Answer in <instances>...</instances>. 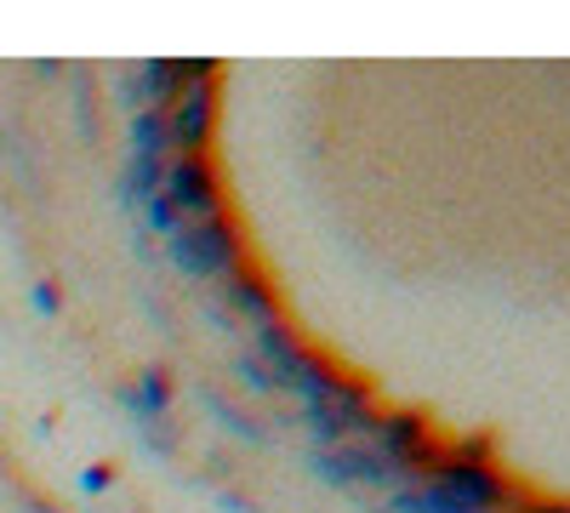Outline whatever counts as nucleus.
I'll return each mask as SVG.
<instances>
[{
  "label": "nucleus",
  "instance_id": "obj_1",
  "mask_svg": "<svg viewBox=\"0 0 570 513\" xmlns=\"http://www.w3.org/2000/svg\"><path fill=\"white\" fill-rule=\"evenodd\" d=\"M166 257L183 279H223L240 268L246 246H240V228L234 217H200V223H177V235L166 240Z\"/></svg>",
  "mask_w": 570,
  "mask_h": 513
},
{
  "label": "nucleus",
  "instance_id": "obj_2",
  "mask_svg": "<svg viewBox=\"0 0 570 513\" xmlns=\"http://www.w3.org/2000/svg\"><path fill=\"white\" fill-rule=\"evenodd\" d=\"M160 200L171 206L177 223L217 217V166L206 155H171L160 177Z\"/></svg>",
  "mask_w": 570,
  "mask_h": 513
},
{
  "label": "nucleus",
  "instance_id": "obj_3",
  "mask_svg": "<svg viewBox=\"0 0 570 513\" xmlns=\"http://www.w3.org/2000/svg\"><path fill=\"white\" fill-rule=\"evenodd\" d=\"M308 468H314V480H325V485H400V480H405L383 451L360 445V440L331 445V451L314 445V451H308Z\"/></svg>",
  "mask_w": 570,
  "mask_h": 513
},
{
  "label": "nucleus",
  "instance_id": "obj_4",
  "mask_svg": "<svg viewBox=\"0 0 570 513\" xmlns=\"http://www.w3.org/2000/svg\"><path fill=\"white\" fill-rule=\"evenodd\" d=\"M303 423H308V434L320 440V451H331V445H348L354 434H376V405H371L365 388L348 383L337 399L303 405Z\"/></svg>",
  "mask_w": 570,
  "mask_h": 513
},
{
  "label": "nucleus",
  "instance_id": "obj_5",
  "mask_svg": "<svg viewBox=\"0 0 570 513\" xmlns=\"http://www.w3.org/2000/svg\"><path fill=\"white\" fill-rule=\"evenodd\" d=\"M212 126H217V86H212V80H188V86L177 91V103L166 109L171 155H206Z\"/></svg>",
  "mask_w": 570,
  "mask_h": 513
},
{
  "label": "nucleus",
  "instance_id": "obj_6",
  "mask_svg": "<svg viewBox=\"0 0 570 513\" xmlns=\"http://www.w3.org/2000/svg\"><path fill=\"white\" fill-rule=\"evenodd\" d=\"M434 480L462 513H497L508 502V485L497 480V468H480V462H434Z\"/></svg>",
  "mask_w": 570,
  "mask_h": 513
},
{
  "label": "nucleus",
  "instance_id": "obj_7",
  "mask_svg": "<svg viewBox=\"0 0 570 513\" xmlns=\"http://www.w3.org/2000/svg\"><path fill=\"white\" fill-rule=\"evenodd\" d=\"M376 451H383L400 474L422 468V462H440V445L428 440V416H416V411L376 416Z\"/></svg>",
  "mask_w": 570,
  "mask_h": 513
},
{
  "label": "nucleus",
  "instance_id": "obj_8",
  "mask_svg": "<svg viewBox=\"0 0 570 513\" xmlns=\"http://www.w3.org/2000/svg\"><path fill=\"white\" fill-rule=\"evenodd\" d=\"M257 359H263V371L274 377V388H292L297 383V371L308 365V348L292 337V325H263L257 332Z\"/></svg>",
  "mask_w": 570,
  "mask_h": 513
},
{
  "label": "nucleus",
  "instance_id": "obj_9",
  "mask_svg": "<svg viewBox=\"0 0 570 513\" xmlns=\"http://www.w3.org/2000/svg\"><path fill=\"white\" fill-rule=\"evenodd\" d=\"M223 292H228V308H240L257 332L263 325H279V308H274V292H268V279H257L252 268H234L223 274Z\"/></svg>",
  "mask_w": 570,
  "mask_h": 513
},
{
  "label": "nucleus",
  "instance_id": "obj_10",
  "mask_svg": "<svg viewBox=\"0 0 570 513\" xmlns=\"http://www.w3.org/2000/svg\"><path fill=\"white\" fill-rule=\"evenodd\" d=\"M171 137H166V109H137L131 115V160H166Z\"/></svg>",
  "mask_w": 570,
  "mask_h": 513
},
{
  "label": "nucleus",
  "instance_id": "obj_11",
  "mask_svg": "<svg viewBox=\"0 0 570 513\" xmlns=\"http://www.w3.org/2000/svg\"><path fill=\"white\" fill-rule=\"evenodd\" d=\"M343 388H348V383H343V377H337V371H331L320 354H308V365L297 371V383H292V394H297L303 405H325V399H337Z\"/></svg>",
  "mask_w": 570,
  "mask_h": 513
},
{
  "label": "nucleus",
  "instance_id": "obj_12",
  "mask_svg": "<svg viewBox=\"0 0 570 513\" xmlns=\"http://www.w3.org/2000/svg\"><path fill=\"white\" fill-rule=\"evenodd\" d=\"M160 177H166V160H131L126 177H120V200L126 206H149L160 195Z\"/></svg>",
  "mask_w": 570,
  "mask_h": 513
},
{
  "label": "nucleus",
  "instance_id": "obj_13",
  "mask_svg": "<svg viewBox=\"0 0 570 513\" xmlns=\"http://www.w3.org/2000/svg\"><path fill=\"white\" fill-rule=\"evenodd\" d=\"M200 405L212 411V423H217V428H228V434H240V440H252V445H263V440H268V434H263V428L252 423V416H246L240 405H228V399H223L217 388H200Z\"/></svg>",
  "mask_w": 570,
  "mask_h": 513
},
{
  "label": "nucleus",
  "instance_id": "obj_14",
  "mask_svg": "<svg viewBox=\"0 0 570 513\" xmlns=\"http://www.w3.org/2000/svg\"><path fill=\"white\" fill-rule=\"evenodd\" d=\"M491 456H497L491 434H468V440H456V445L445 451V462H480V468H491Z\"/></svg>",
  "mask_w": 570,
  "mask_h": 513
},
{
  "label": "nucleus",
  "instance_id": "obj_15",
  "mask_svg": "<svg viewBox=\"0 0 570 513\" xmlns=\"http://www.w3.org/2000/svg\"><path fill=\"white\" fill-rule=\"evenodd\" d=\"M234 371H240V383H246L252 394H274V377L263 371V359H257V354H240V359H234Z\"/></svg>",
  "mask_w": 570,
  "mask_h": 513
},
{
  "label": "nucleus",
  "instance_id": "obj_16",
  "mask_svg": "<svg viewBox=\"0 0 570 513\" xmlns=\"http://www.w3.org/2000/svg\"><path fill=\"white\" fill-rule=\"evenodd\" d=\"M29 303L52 319V314H63V292H58V279H35V292H29Z\"/></svg>",
  "mask_w": 570,
  "mask_h": 513
},
{
  "label": "nucleus",
  "instance_id": "obj_17",
  "mask_svg": "<svg viewBox=\"0 0 570 513\" xmlns=\"http://www.w3.org/2000/svg\"><path fill=\"white\" fill-rule=\"evenodd\" d=\"M80 491H86V496H104V491H115V468H109V462H91V468L80 474Z\"/></svg>",
  "mask_w": 570,
  "mask_h": 513
},
{
  "label": "nucleus",
  "instance_id": "obj_18",
  "mask_svg": "<svg viewBox=\"0 0 570 513\" xmlns=\"http://www.w3.org/2000/svg\"><path fill=\"white\" fill-rule=\"evenodd\" d=\"M142 217H149V228H155V235H166V240L177 235V217H171V206H166L160 195H155L149 206H142Z\"/></svg>",
  "mask_w": 570,
  "mask_h": 513
},
{
  "label": "nucleus",
  "instance_id": "obj_19",
  "mask_svg": "<svg viewBox=\"0 0 570 513\" xmlns=\"http://www.w3.org/2000/svg\"><path fill=\"white\" fill-rule=\"evenodd\" d=\"M217 507H223V513H257V507H252L240 491H223V496H217Z\"/></svg>",
  "mask_w": 570,
  "mask_h": 513
},
{
  "label": "nucleus",
  "instance_id": "obj_20",
  "mask_svg": "<svg viewBox=\"0 0 570 513\" xmlns=\"http://www.w3.org/2000/svg\"><path fill=\"white\" fill-rule=\"evenodd\" d=\"M120 103H131V109L142 103V91H137V75H131V69L120 75Z\"/></svg>",
  "mask_w": 570,
  "mask_h": 513
},
{
  "label": "nucleus",
  "instance_id": "obj_21",
  "mask_svg": "<svg viewBox=\"0 0 570 513\" xmlns=\"http://www.w3.org/2000/svg\"><path fill=\"white\" fill-rule=\"evenodd\" d=\"M35 75H40V80H58V75H63V63H58V58H40V63H35Z\"/></svg>",
  "mask_w": 570,
  "mask_h": 513
},
{
  "label": "nucleus",
  "instance_id": "obj_22",
  "mask_svg": "<svg viewBox=\"0 0 570 513\" xmlns=\"http://www.w3.org/2000/svg\"><path fill=\"white\" fill-rule=\"evenodd\" d=\"M23 513H58L52 502H40V496H23Z\"/></svg>",
  "mask_w": 570,
  "mask_h": 513
}]
</instances>
